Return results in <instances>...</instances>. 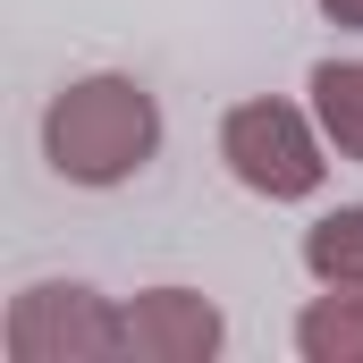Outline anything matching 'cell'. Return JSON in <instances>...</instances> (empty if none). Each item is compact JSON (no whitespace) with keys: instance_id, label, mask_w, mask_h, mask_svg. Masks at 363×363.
<instances>
[{"instance_id":"1","label":"cell","mask_w":363,"mask_h":363,"mask_svg":"<svg viewBox=\"0 0 363 363\" xmlns=\"http://www.w3.org/2000/svg\"><path fill=\"white\" fill-rule=\"evenodd\" d=\"M161 144V110L135 77H85L43 110V152L68 186H118Z\"/></svg>"},{"instance_id":"2","label":"cell","mask_w":363,"mask_h":363,"mask_svg":"<svg viewBox=\"0 0 363 363\" xmlns=\"http://www.w3.org/2000/svg\"><path fill=\"white\" fill-rule=\"evenodd\" d=\"M127 347V321L93 287H26L9 304V363H110Z\"/></svg>"},{"instance_id":"3","label":"cell","mask_w":363,"mask_h":363,"mask_svg":"<svg viewBox=\"0 0 363 363\" xmlns=\"http://www.w3.org/2000/svg\"><path fill=\"white\" fill-rule=\"evenodd\" d=\"M220 161L237 169V186H254L271 203H296L321 186V144H313L304 110H287V101H237L220 127Z\"/></svg>"},{"instance_id":"4","label":"cell","mask_w":363,"mask_h":363,"mask_svg":"<svg viewBox=\"0 0 363 363\" xmlns=\"http://www.w3.org/2000/svg\"><path fill=\"white\" fill-rule=\"evenodd\" d=\"M127 347L144 363H203V355H220V313L194 287H152L127 313Z\"/></svg>"},{"instance_id":"5","label":"cell","mask_w":363,"mask_h":363,"mask_svg":"<svg viewBox=\"0 0 363 363\" xmlns=\"http://www.w3.org/2000/svg\"><path fill=\"white\" fill-rule=\"evenodd\" d=\"M304 363H363V287H330L313 296V313L296 321Z\"/></svg>"},{"instance_id":"6","label":"cell","mask_w":363,"mask_h":363,"mask_svg":"<svg viewBox=\"0 0 363 363\" xmlns=\"http://www.w3.org/2000/svg\"><path fill=\"white\" fill-rule=\"evenodd\" d=\"M313 110H321L330 144L347 161H363V60H321L313 68Z\"/></svg>"},{"instance_id":"7","label":"cell","mask_w":363,"mask_h":363,"mask_svg":"<svg viewBox=\"0 0 363 363\" xmlns=\"http://www.w3.org/2000/svg\"><path fill=\"white\" fill-rule=\"evenodd\" d=\"M304 262H313L321 287H363V203H347V211L304 228Z\"/></svg>"},{"instance_id":"8","label":"cell","mask_w":363,"mask_h":363,"mask_svg":"<svg viewBox=\"0 0 363 363\" xmlns=\"http://www.w3.org/2000/svg\"><path fill=\"white\" fill-rule=\"evenodd\" d=\"M321 17H330V26H347V34H363V0H321Z\"/></svg>"}]
</instances>
